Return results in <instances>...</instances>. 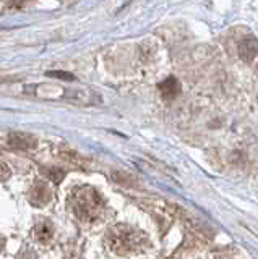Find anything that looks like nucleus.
<instances>
[{"label":"nucleus","instance_id":"1","mask_svg":"<svg viewBox=\"0 0 258 259\" xmlns=\"http://www.w3.org/2000/svg\"><path fill=\"white\" fill-rule=\"evenodd\" d=\"M106 246L116 256H132L138 254L148 246V237L135 227L120 224L112 227L106 233Z\"/></svg>","mask_w":258,"mask_h":259},{"label":"nucleus","instance_id":"2","mask_svg":"<svg viewBox=\"0 0 258 259\" xmlns=\"http://www.w3.org/2000/svg\"><path fill=\"white\" fill-rule=\"evenodd\" d=\"M71 212L83 222H94L102 215L106 202L93 186H78L68 196Z\"/></svg>","mask_w":258,"mask_h":259},{"label":"nucleus","instance_id":"3","mask_svg":"<svg viewBox=\"0 0 258 259\" xmlns=\"http://www.w3.org/2000/svg\"><path fill=\"white\" fill-rule=\"evenodd\" d=\"M258 55V40L255 37H244L239 44V57L244 62L250 63Z\"/></svg>","mask_w":258,"mask_h":259},{"label":"nucleus","instance_id":"4","mask_svg":"<svg viewBox=\"0 0 258 259\" xmlns=\"http://www.w3.org/2000/svg\"><path fill=\"white\" fill-rule=\"evenodd\" d=\"M159 93L166 101H172L180 94V83L175 78H166L159 83Z\"/></svg>","mask_w":258,"mask_h":259},{"label":"nucleus","instance_id":"5","mask_svg":"<svg viewBox=\"0 0 258 259\" xmlns=\"http://www.w3.org/2000/svg\"><path fill=\"white\" fill-rule=\"evenodd\" d=\"M10 146L17 149H33L36 146V140L29 135H23V133H13L9 138Z\"/></svg>","mask_w":258,"mask_h":259},{"label":"nucleus","instance_id":"6","mask_svg":"<svg viewBox=\"0 0 258 259\" xmlns=\"http://www.w3.org/2000/svg\"><path fill=\"white\" fill-rule=\"evenodd\" d=\"M52 235H54V227H52L51 222L43 221V222H39V224L36 225V229H34V237H36V240H39L41 243L51 241V240H52Z\"/></svg>","mask_w":258,"mask_h":259},{"label":"nucleus","instance_id":"7","mask_svg":"<svg viewBox=\"0 0 258 259\" xmlns=\"http://www.w3.org/2000/svg\"><path fill=\"white\" fill-rule=\"evenodd\" d=\"M31 199H33L34 204H46V202L51 199V190L47 188L46 185L39 183L38 186H34V188H33Z\"/></svg>","mask_w":258,"mask_h":259},{"label":"nucleus","instance_id":"8","mask_svg":"<svg viewBox=\"0 0 258 259\" xmlns=\"http://www.w3.org/2000/svg\"><path fill=\"white\" fill-rule=\"evenodd\" d=\"M10 177V168L5 162L0 160V180H7Z\"/></svg>","mask_w":258,"mask_h":259},{"label":"nucleus","instance_id":"9","mask_svg":"<svg viewBox=\"0 0 258 259\" xmlns=\"http://www.w3.org/2000/svg\"><path fill=\"white\" fill-rule=\"evenodd\" d=\"M49 76H55V78H62V79H73V76L70 73H63V71H52V73H47Z\"/></svg>","mask_w":258,"mask_h":259},{"label":"nucleus","instance_id":"10","mask_svg":"<svg viewBox=\"0 0 258 259\" xmlns=\"http://www.w3.org/2000/svg\"><path fill=\"white\" fill-rule=\"evenodd\" d=\"M31 0H12V7H21V5H26Z\"/></svg>","mask_w":258,"mask_h":259}]
</instances>
